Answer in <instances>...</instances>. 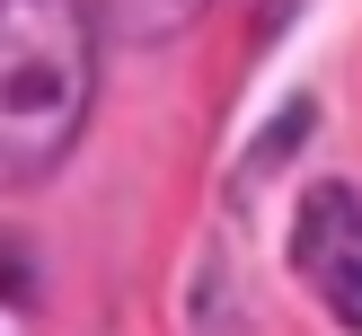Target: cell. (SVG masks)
I'll return each mask as SVG.
<instances>
[{"instance_id":"cell-3","label":"cell","mask_w":362,"mask_h":336,"mask_svg":"<svg viewBox=\"0 0 362 336\" xmlns=\"http://www.w3.org/2000/svg\"><path fill=\"white\" fill-rule=\"evenodd\" d=\"M194 9H204V0H124V27L133 35H168L177 18H194Z\"/></svg>"},{"instance_id":"cell-1","label":"cell","mask_w":362,"mask_h":336,"mask_svg":"<svg viewBox=\"0 0 362 336\" xmlns=\"http://www.w3.org/2000/svg\"><path fill=\"white\" fill-rule=\"evenodd\" d=\"M98 88V35L80 0H0V177L27 186L71 151Z\"/></svg>"},{"instance_id":"cell-2","label":"cell","mask_w":362,"mask_h":336,"mask_svg":"<svg viewBox=\"0 0 362 336\" xmlns=\"http://www.w3.org/2000/svg\"><path fill=\"white\" fill-rule=\"evenodd\" d=\"M292 265L345 328H362V195L354 186H318L292 221Z\"/></svg>"}]
</instances>
